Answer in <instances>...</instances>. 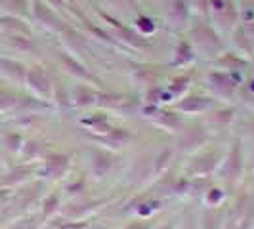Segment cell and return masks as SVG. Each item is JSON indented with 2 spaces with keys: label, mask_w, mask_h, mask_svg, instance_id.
<instances>
[{
  "label": "cell",
  "mask_w": 254,
  "mask_h": 229,
  "mask_svg": "<svg viewBox=\"0 0 254 229\" xmlns=\"http://www.w3.org/2000/svg\"><path fill=\"white\" fill-rule=\"evenodd\" d=\"M27 80H29V84L35 90H38L40 94H48V92H50V80H48V76L44 75L40 69H31V71L27 73Z\"/></svg>",
  "instance_id": "6da1fadb"
},
{
  "label": "cell",
  "mask_w": 254,
  "mask_h": 229,
  "mask_svg": "<svg viewBox=\"0 0 254 229\" xmlns=\"http://www.w3.org/2000/svg\"><path fill=\"white\" fill-rule=\"evenodd\" d=\"M35 15H37L42 23L50 25L52 29H62V27H64V25H62V21L56 17V13L52 12V10H48L46 6H42L40 2H37V4H35Z\"/></svg>",
  "instance_id": "7a4b0ae2"
},
{
  "label": "cell",
  "mask_w": 254,
  "mask_h": 229,
  "mask_svg": "<svg viewBox=\"0 0 254 229\" xmlns=\"http://www.w3.org/2000/svg\"><path fill=\"white\" fill-rule=\"evenodd\" d=\"M195 38H197V42L199 44H203V46H208V48H220V42H218L216 35L208 29V27H197L195 29Z\"/></svg>",
  "instance_id": "3957f363"
},
{
  "label": "cell",
  "mask_w": 254,
  "mask_h": 229,
  "mask_svg": "<svg viewBox=\"0 0 254 229\" xmlns=\"http://www.w3.org/2000/svg\"><path fill=\"white\" fill-rule=\"evenodd\" d=\"M226 172L229 174L228 178H235V176L241 172V153H239L237 147H233V151L229 153L228 165H226Z\"/></svg>",
  "instance_id": "277c9868"
},
{
  "label": "cell",
  "mask_w": 254,
  "mask_h": 229,
  "mask_svg": "<svg viewBox=\"0 0 254 229\" xmlns=\"http://www.w3.org/2000/svg\"><path fill=\"white\" fill-rule=\"evenodd\" d=\"M65 168H67V159L65 157H52L50 161L46 163V174L60 176Z\"/></svg>",
  "instance_id": "5b68a950"
},
{
  "label": "cell",
  "mask_w": 254,
  "mask_h": 229,
  "mask_svg": "<svg viewBox=\"0 0 254 229\" xmlns=\"http://www.w3.org/2000/svg\"><path fill=\"white\" fill-rule=\"evenodd\" d=\"M204 140V134L201 130H188L186 134H184V138H182V147L184 149H188V147H195V145H199L201 141Z\"/></svg>",
  "instance_id": "8992f818"
},
{
  "label": "cell",
  "mask_w": 254,
  "mask_h": 229,
  "mask_svg": "<svg viewBox=\"0 0 254 229\" xmlns=\"http://www.w3.org/2000/svg\"><path fill=\"white\" fill-rule=\"evenodd\" d=\"M210 80H212V84L216 86V88H220L222 92H226V94H231L233 92V80L229 78V76L222 75V73H212L210 75Z\"/></svg>",
  "instance_id": "52a82bcc"
},
{
  "label": "cell",
  "mask_w": 254,
  "mask_h": 229,
  "mask_svg": "<svg viewBox=\"0 0 254 229\" xmlns=\"http://www.w3.org/2000/svg\"><path fill=\"white\" fill-rule=\"evenodd\" d=\"M208 103L210 102L204 100V98H188V100H184L180 103V109H184V111H201Z\"/></svg>",
  "instance_id": "ba28073f"
},
{
  "label": "cell",
  "mask_w": 254,
  "mask_h": 229,
  "mask_svg": "<svg viewBox=\"0 0 254 229\" xmlns=\"http://www.w3.org/2000/svg\"><path fill=\"white\" fill-rule=\"evenodd\" d=\"M62 61H64L65 67H67V69H69L73 75L82 76V78H88V76H90L88 71H86V69H84V67H82L80 63H76L73 57H69V56H65V54H64V56H62Z\"/></svg>",
  "instance_id": "9c48e42d"
},
{
  "label": "cell",
  "mask_w": 254,
  "mask_h": 229,
  "mask_svg": "<svg viewBox=\"0 0 254 229\" xmlns=\"http://www.w3.org/2000/svg\"><path fill=\"white\" fill-rule=\"evenodd\" d=\"M0 67H2L4 73L12 75L13 78H23L25 76V69L19 63H15V61H4V59H0Z\"/></svg>",
  "instance_id": "30bf717a"
},
{
  "label": "cell",
  "mask_w": 254,
  "mask_h": 229,
  "mask_svg": "<svg viewBox=\"0 0 254 229\" xmlns=\"http://www.w3.org/2000/svg\"><path fill=\"white\" fill-rule=\"evenodd\" d=\"M92 98H94V94L86 88H76L75 90V100L76 103H80V105H84V103H90L92 102Z\"/></svg>",
  "instance_id": "8fae6325"
},
{
  "label": "cell",
  "mask_w": 254,
  "mask_h": 229,
  "mask_svg": "<svg viewBox=\"0 0 254 229\" xmlns=\"http://www.w3.org/2000/svg\"><path fill=\"white\" fill-rule=\"evenodd\" d=\"M235 42H237V44H241L245 50H251V42H249V38H247V33H245L243 29L235 33Z\"/></svg>",
  "instance_id": "7c38bea8"
},
{
  "label": "cell",
  "mask_w": 254,
  "mask_h": 229,
  "mask_svg": "<svg viewBox=\"0 0 254 229\" xmlns=\"http://www.w3.org/2000/svg\"><path fill=\"white\" fill-rule=\"evenodd\" d=\"M15 103V98H13L10 92H2L0 90V107H10Z\"/></svg>",
  "instance_id": "4fadbf2b"
},
{
  "label": "cell",
  "mask_w": 254,
  "mask_h": 229,
  "mask_svg": "<svg viewBox=\"0 0 254 229\" xmlns=\"http://www.w3.org/2000/svg\"><path fill=\"white\" fill-rule=\"evenodd\" d=\"M180 56H182V57L178 59L180 63H182V61H190L191 57H193V54H191L190 46H188V44H184V42L180 44Z\"/></svg>",
  "instance_id": "5bb4252c"
},
{
  "label": "cell",
  "mask_w": 254,
  "mask_h": 229,
  "mask_svg": "<svg viewBox=\"0 0 254 229\" xmlns=\"http://www.w3.org/2000/svg\"><path fill=\"white\" fill-rule=\"evenodd\" d=\"M4 4H10V8L15 10V12H19V10H23V0H4Z\"/></svg>",
  "instance_id": "9a60e30c"
},
{
  "label": "cell",
  "mask_w": 254,
  "mask_h": 229,
  "mask_svg": "<svg viewBox=\"0 0 254 229\" xmlns=\"http://www.w3.org/2000/svg\"><path fill=\"white\" fill-rule=\"evenodd\" d=\"M56 204H58V199H56V197H50V199L46 201V208H44V212H46V214H50L52 210L56 208Z\"/></svg>",
  "instance_id": "2e32d148"
},
{
  "label": "cell",
  "mask_w": 254,
  "mask_h": 229,
  "mask_svg": "<svg viewBox=\"0 0 254 229\" xmlns=\"http://www.w3.org/2000/svg\"><path fill=\"white\" fill-rule=\"evenodd\" d=\"M4 21H6V25H10V23H17V21H13V19H4ZM12 27L19 29V31H27V27H23V25H12Z\"/></svg>",
  "instance_id": "e0dca14e"
},
{
  "label": "cell",
  "mask_w": 254,
  "mask_h": 229,
  "mask_svg": "<svg viewBox=\"0 0 254 229\" xmlns=\"http://www.w3.org/2000/svg\"><path fill=\"white\" fill-rule=\"evenodd\" d=\"M52 2H60V0H52Z\"/></svg>",
  "instance_id": "ac0fdd59"
}]
</instances>
